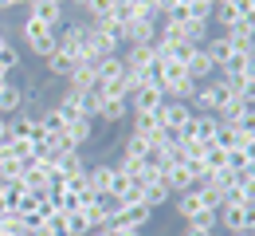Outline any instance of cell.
Masks as SVG:
<instances>
[{
	"instance_id": "cell-1",
	"label": "cell",
	"mask_w": 255,
	"mask_h": 236,
	"mask_svg": "<svg viewBox=\"0 0 255 236\" xmlns=\"http://www.w3.org/2000/svg\"><path fill=\"white\" fill-rule=\"evenodd\" d=\"M55 43H59V51H63L67 59H87V20H79V24H63L59 32H55Z\"/></svg>"
},
{
	"instance_id": "cell-2",
	"label": "cell",
	"mask_w": 255,
	"mask_h": 236,
	"mask_svg": "<svg viewBox=\"0 0 255 236\" xmlns=\"http://www.w3.org/2000/svg\"><path fill=\"white\" fill-rule=\"evenodd\" d=\"M129 114H157L161 102H165V91L161 87H149V83H141V87H133L129 91Z\"/></svg>"
},
{
	"instance_id": "cell-3",
	"label": "cell",
	"mask_w": 255,
	"mask_h": 236,
	"mask_svg": "<svg viewBox=\"0 0 255 236\" xmlns=\"http://www.w3.org/2000/svg\"><path fill=\"white\" fill-rule=\"evenodd\" d=\"M157 118H161L165 130H177V134H181V130L192 122V106H189V102H177V99H165V102H161V110H157Z\"/></svg>"
},
{
	"instance_id": "cell-4",
	"label": "cell",
	"mask_w": 255,
	"mask_h": 236,
	"mask_svg": "<svg viewBox=\"0 0 255 236\" xmlns=\"http://www.w3.org/2000/svg\"><path fill=\"white\" fill-rule=\"evenodd\" d=\"M216 130H220V118H216V114H192V122L181 130V134L196 138V142H204V146H212V142H216Z\"/></svg>"
},
{
	"instance_id": "cell-5",
	"label": "cell",
	"mask_w": 255,
	"mask_h": 236,
	"mask_svg": "<svg viewBox=\"0 0 255 236\" xmlns=\"http://www.w3.org/2000/svg\"><path fill=\"white\" fill-rule=\"evenodd\" d=\"M28 16L39 20L43 28H51V32L63 28V4H55V0H35V4H28Z\"/></svg>"
},
{
	"instance_id": "cell-6",
	"label": "cell",
	"mask_w": 255,
	"mask_h": 236,
	"mask_svg": "<svg viewBox=\"0 0 255 236\" xmlns=\"http://www.w3.org/2000/svg\"><path fill=\"white\" fill-rule=\"evenodd\" d=\"M157 213L149 209L145 201H137V205H122L118 209V217H114V225H126V229H149V221H153Z\"/></svg>"
},
{
	"instance_id": "cell-7",
	"label": "cell",
	"mask_w": 255,
	"mask_h": 236,
	"mask_svg": "<svg viewBox=\"0 0 255 236\" xmlns=\"http://www.w3.org/2000/svg\"><path fill=\"white\" fill-rule=\"evenodd\" d=\"M153 35H157V16H141L126 24V47H149Z\"/></svg>"
},
{
	"instance_id": "cell-8",
	"label": "cell",
	"mask_w": 255,
	"mask_h": 236,
	"mask_svg": "<svg viewBox=\"0 0 255 236\" xmlns=\"http://www.w3.org/2000/svg\"><path fill=\"white\" fill-rule=\"evenodd\" d=\"M24 102H28L24 99V87L8 79V83L0 87V118H16V114L24 110Z\"/></svg>"
},
{
	"instance_id": "cell-9",
	"label": "cell",
	"mask_w": 255,
	"mask_h": 236,
	"mask_svg": "<svg viewBox=\"0 0 255 236\" xmlns=\"http://www.w3.org/2000/svg\"><path fill=\"white\" fill-rule=\"evenodd\" d=\"M185 71H189V79H192V83L200 87V83H208V79L216 75V63H212V59L204 55V47H196V51H192V59L185 63Z\"/></svg>"
},
{
	"instance_id": "cell-10",
	"label": "cell",
	"mask_w": 255,
	"mask_h": 236,
	"mask_svg": "<svg viewBox=\"0 0 255 236\" xmlns=\"http://www.w3.org/2000/svg\"><path fill=\"white\" fill-rule=\"evenodd\" d=\"M220 229L224 233H248V205H224Z\"/></svg>"
},
{
	"instance_id": "cell-11",
	"label": "cell",
	"mask_w": 255,
	"mask_h": 236,
	"mask_svg": "<svg viewBox=\"0 0 255 236\" xmlns=\"http://www.w3.org/2000/svg\"><path fill=\"white\" fill-rule=\"evenodd\" d=\"M200 47H204V55H208V59H212L216 67H224V63H228V55L236 51V47H232V39H228L224 32H220V35H208V39H204Z\"/></svg>"
},
{
	"instance_id": "cell-12",
	"label": "cell",
	"mask_w": 255,
	"mask_h": 236,
	"mask_svg": "<svg viewBox=\"0 0 255 236\" xmlns=\"http://www.w3.org/2000/svg\"><path fill=\"white\" fill-rule=\"evenodd\" d=\"M141 201H145L153 213H157L165 201H173V189H169L161 177H153V181H145V185H141Z\"/></svg>"
},
{
	"instance_id": "cell-13",
	"label": "cell",
	"mask_w": 255,
	"mask_h": 236,
	"mask_svg": "<svg viewBox=\"0 0 255 236\" xmlns=\"http://www.w3.org/2000/svg\"><path fill=\"white\" fill-rule=\"evenodd\" d=\"M173 209H177V217L189 225L204 205H200V193H196V189H185V193H173Z\"/></svg>"
},
{
	"instance_id": "cell-14",
	"label": "cell",
	"mask_w": 255,
	"mask_h": 236,
	"mask_svg": "<svg viewBox=\"0 0 255 236\" xmlns=\"http://www.w3.org/2000/svg\"><path fill=\"white\" fill-rule=\"evenodd\" d=\"M67 138H71V146H75V150H83V146L95 138V118H87V114H83V118H75V122L67 126Z\"/></svg>"
},
{
	"instance_id": "cell-15",
	"label": "cell",
	"mask_w": 255,
	"mask_h": 236,
	"mask_svg": "<svg viewBox=\"0 0 255 236\" xmlns=\"http://www.w3.org/2000/svg\"><path fill=\"white\" fill-rule=\"evenodd\" d=\"M98 118H102L106 126H122V122L129 118V102H126V99H106V102H102V114H98Z\"/></svg>"
},
{
	"instance_id": "cell-16",
	"label": "cell",
	"mask_w": 255,
	"mask_h": 236,
	"mask_svg": "<svg viewBox=\"0 0 255 236\" xmlns=\"http://www.w3.org/2000/svg\"><path fill=\"white\" fill-rule=\"evenodd\" d=\"M126 71V63H122V55H106V59H98L95 63V83L102 87V83H110V79H118Z\"/></svg>"
},
{
	"instance_id": "cell-17",
	"label": "cell",
	"mask_w": 255,
	"mask_h": 236,
	"mask_svg": "<svg viewBox=\"0 0 255 236\" xmlns=\"http://www.w3.org/2000/svg\"><path fill=\"white\" fill-rule=\"evenodd\" d=\"M91 233V217L79 209V213H63V229H59V236H87Z\"/></svg>"
},
{
	"instance_id": "cell-18",
	"label": "cell",
	"mask_w": 255,
	"mask_h": 236,
	"mask_svg": "<svg viewBox=\"0 0 255 236\" xmlns=\"http://www.w3.org/2000/svg\"><path fill=\"white\" fill-rule=\"evenodd\" d=\"M43 71H47V75H51V79H71V71H75V59H67L63 51H55V55H47V59H43Z\"/></svg>"
},
{
	"instance_id": "cell-19",
	"label": "cell",
	"mask_w": 255,
	"mask_h": 236,
	"mask_svg": "<svg viewBox=\"0 0 255 236\" xmlns=\"http://www.w3.org/2000/svg\"><path fill=\"white\" fill-rule=\"evenodd\" d=\"M102 91H98V83L95 87H87V91H79V110H83V114H87V118H98V114H102Z\"/></svg>"
},
{
	"instance_id": "cell-20",
	"label": "cell",
	"mask_w": 255,
	"mask_h": 236,
	"mask_svg": "<svg viewBox=\"0 0 255 236\" xmlns=\"http://www.w3.org/2000/svg\"><path fill=\"white\" fill-rule=\"evenodd\" d=\"M0 233L28 236V233H32V221H28V217H20V213H8V217H0Z\"/></svg>"
},
{
	"instance_id": "cell-21",
	"label": "cell",
	"mask_w": 255,
	"mask_h": 236,
	"mask_svg": "<svg viewBox=\"0 0 255 236\" xmlns=\"http://www.w3.org/2000/svg\"><path fill=\"white\" fill-rule=\"evenodd\" d=\"M20 35H24V43L32 47V43H39V39H47V35H55V32H51V28H43V24H39V20H32V16H24Z\"/></svg>"
},
{
	"instance_id": "cell-22",
	"label": "cell",
	"mask_w": 255,
	"mask_h": 236,
	"mask_svg": "<svg viewBox=\"0 0 255 236\" xmlns=\"http://www.w3.org/2000/svg\"><path fill=\"white\" fill-rule=\"evenodd\" d=\"M145 150H149V142H145L141 134H133V130H129V134L122 138V158H129V162H141V154H145Z\"/></svg>"
},
{
	"instance_id": "cell-23",
	"label": "cell",
	"mask_w": 255,
	"mask_h": 236,
	"mask_svg": "<svg viewBox=\"0 0 255 236\" xmlns=\"http://www.w3.org/2000/svg\"><path fill=\"white\" fill-rule=\"evenodd\" d=\"M208 32H212V24H204V20H185V24H181V35H185L189 43H196V47L208 39Z\"/></svg>"
},
{
	"instance_id": "cell-24",
	"label": "cell",
	"mask_w": 255,
	"mask_h": 236,
	"mask_svg": "<svg viewBox=\"0 0 255 236\" xmlns=\"http://www.w3.org/2000/svg\"><path fill=\"white\" fill-rule=\"evenodd\" d=\"M216 150H240L244 146V134L236 130V126H224L220 122V130H216V142H212Z\"/></svg>"
},
{
	"instance_id": "cell-25",
	"label": "cell",
	"mask_w": 255,
	"mask_h": 236,
	"mask_svg": "<svg viewBox=\"0 0 255 236\" xmlns=\"http://www.w3.org/2000/svg\"><path fill=\"white\" fill-rule=\"evenodd\" d=\"M20 63H24L20 47H16V43H4V47H0V71L12 75V71H20Z\"/></svg>"
},
{
	"instance_id": "cell-26",
	"label": "cell",
	"mask_w": 255,
	"mask_h": 236,
	"mask_svg": "<svg viewBox=\"0 0 255 236\" xmlns=\"http://www.w3.org/2000/svg\"><path fill=\"white\" fill-rule=\"evenodd\" d=\"M39 122H43V130H47V138H51V134H67V122H63V114H59L55 106H47V110L39 114Z\"/></svg>"
},
{
	"instance_id": "cell-27",
	"label": "cell",
	"mask_w": 255,
	"mask_h": 236,
	"mask_svg": "<svg viewBox=\"0 0 255 236\" xmlns=\"http://www.w3.org/2000/svg\"><path fill=\"white\" fill-rule=\"evenodd\" d=\"M189 225H196V229H208V233H220V213H212V209H200V213L192 217Z\"/></svg>"
},
{
	"instance_id": "cell-28",
	"label": "cell",
	"mask_w": 255,
	"mask_h": 236,
	"mask_svg": "<svg viewBox=\"0 0 255 236\" xmlns=\"http://www.w3.org/2000/svg\"><path fill=\"white\" fill-rule=\"evenodd\" d=\"M83 12H87V20L110 16V12H114V0H87V4H83Z\"/></svg>"
},
{
	"instance_id": "cell-29",
	"label": "cell",
	"mask_w": 255,
	"mask_h": 236,
	"mask_svg": "<svg viewBox=\"0 0 255 236\" xmlns=\"http://www.w3.org/2000/svg\"><path fill=\"white\" fill-rule=\"evenodd\" d=\"M232 126H236V130H240L244 138H255V106H248V110H244V114H240Z\"/></svg>"
},
{
	"instance_id": "cell-30",
	"label": "cell",
	"mask_w": 255,
	"mask_h": 236,
	"mask_svg": "<svg viewBox=\"0 0 255 236\" xmlns=\"http://www.w3.org/2000/svg\"><path fill=\"white\" fill-rule=\"evenodd\" d=\"M161 20H165V24H185V20H189V4H173Z\"/></svg>"
},
{
	"instance_id": "cell-31",
	"label": "cell",
	"mask_w": 255,
	"mask_h": 236,
	"mask_svg": "<svg viewBox=\"0 0 255 236\" xmlns=\"http://www.w3.org/2000/svg\"><path fill=\"white\" fill-rule=\"evenodd\" d=\"M228 169L244 173V169H248V154H244V150H228Z\"/></svg>"
},
{
	"instance_id": "cell-32",
	"label": "cell",
	"mask_w": 255,
	"mask_h": 236,
	"mask_svg": "<svg viewBox=\"0 0 255 236\" xmlns=\"http://www.w3.org/2000/svg\"><path fill=\"white\" fill-rule=\"evenodd\" d=\"M240 99L248 102V106H255V79H248V83H244V91H240Z\"/></svg>"
},
{
	"instance_id": "cell-33",
	"label": "cell",
	"mask_w": 255,
	"mask_h": 236,
	"mask_svg": "<svg viewBox=\"0 0 255 236\" xmlns=\"http://www.w3.org/2000/svg\"><path fill=\"white\" fill-rule=\"evenodd\" d=\"M8 142H12V122H8V118H0V150H4Z\"/></svg>"
},
{
	"instance_id": "cell-34",
	"label": "cell",
	"mask_w": 255,
	"mask_h": 236,
	"mask_svg": "<svg viewBox=\"0 0 255 236\" xmlns=\"http://www.w3.org/2000/svg\"><path fill=\"white\" fill-rule=\"evenodd\" d=\"M110 236H141V229H126V225H110Z\"/></svg>"
},
{
	"instance_id": "cell-35",
	"label": "cell",
	"mask_w": 255,
	"mask_h": 236,
	"mask_svg": "<svg viewBox=\"0 0 255 236\" xmlns=\"http://www.w3.org/2000/svg\"><path fill=\"white\" fill-rule=\"evenodd\" d=\"M181 236H216V233H208V229H196V225H185V229H181Z\"/></svg>"
},
{
	"instance_id": "cell-36",
	"label": "cell",
	"mask_w": 255,
	"mask_h": 236,
	"mask_svg": "<svg viewBox=\"0 0 255 236\" xmlns=\"http://www.w3.org/2000/svg\"><path fill=\"white\" fill-rule=\"evenodd\" d=\"M244 154H248V162H255V138H244V146H240Z\"/></svg>"
},
{
	"instance_id": "cell-37",
	"label": "cell",
	"mask_w": 255,
	"mask_h": 236,
	"mask_svg": "<svg viewBox=\"0 0 255 236\" xmlns=\"http://www.w3.org/2000/svg\"><path fill=\"white\" fill-rule=\"evenodd\" d=\"M8 8H24V0H0V12H8Z\"/></svg>"
},
{
	"instance_id": "cell-38",
	"label": "cell",
	"mask_w": 255,
	"mask_h": 236,
	"mask_svg": "<svg viewBox=\"0 0 255 236\" xmlns=\"http://www.w3.org/2000/svg\"><path fill=\"white\" fill-rule=\"evenodd\" d=\"M248 233H255V205H248Z\"/></svg>"
},
{
	"instance_id": "cell-39",
	"label": "cell",
	"mask_w": 255,
	"mask_h": 236,
	"mask_svg": "<svg viewBox=\"0 0 255 236\" xmlns=\"http://www.w3.org/2000/svg\"><path fill=\"white\" fill-rule=\"evenodd\" d=\"M244 181H255V162H248V169H244Z\"/></svg>"
},
{
	"instance_id": "cell-40",
	"label": "cell",
	"mask_w": 255,
	"mask_h": 236,
	"mask_svg": "<svg viewBox=\"0 0 255 236\" xmlns=\"http://www.w3.org/2000/svg\"><path fill=\"white\" fill-rule=\"evenodd\" d=\"M87 236H110V229H91Z\"/></svg>"
},
{
	"instance_id": "cell-41",
	"label": "cell",
	"mask_w": 255,
	"mask_h": 236,
	"mask_svg": "<svg viewBox=\"0 0 255 236\" xmlns=\"http://www.w3.org/2000/svg\"><path fill=\"white\" fill-rule=\"evenodd\" d=\"M4 43H12V39H4V32H0V47H4Z\"/></svg>"
},
{
	"instance_id": "cell-42",
	"label": "cell",
	"mask_w": 255,
	"mask_h": 236,
	"mask_svg": "<svg viewBox=\"0 0 255 236\" xmlns=\"http://www.w3.org/2000/svg\"><path fill=\"white\" fill-rule=\"evenodd\" d=\"M55 4H63V8H67V4H71V0H55Z\"/></svg>"
},
{
	"instance_id": "cell-43",
	"label": "cell",
	"mask_w": 255,
	"mask_h": 236,
	"mask_svg": "<svg viewBox=\"0 0 255 236\" xmlns=\"http://www.w3.org/2000/svg\"><path fill=\"white\" fill-rule=\"evenodd\" d=\"M0 236H8V233H0Z\"/></svg>"
}]
</instances>
